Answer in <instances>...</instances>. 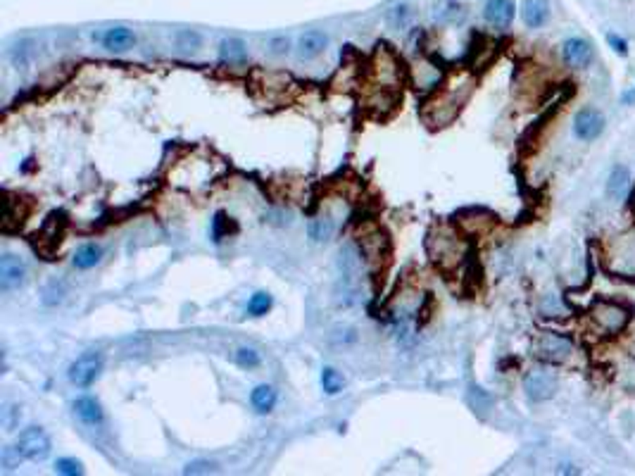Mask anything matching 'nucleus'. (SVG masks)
I'll list each match as a JSON object with an SVG mask.
<instances>
[{
    "mask_svg": "<svg viewBox=\"0 0 635 476\" xmlns=\"http://www.w3.org/2000/svg\"><path fill=\"white\" fill-rule=\"evenodd\" d=\"M247 43L238 36H228L219 43V62L228 64V67H243L247 62Z\"/></svg>",
    "mask_w": 635,
    "mask_h": 476,
    "instance_id": "obj_11",
    "label": "nucleus"
},
{
    "mask_svg": "<svg viewBox=\"0 0 635 476\" xmlns=\"http://www.w3.org/2000/svg\"><path fill=\"white\" fill-rule=\"evenodd\" d=\"M24 284H26V265L22 262V257L5 252L0 257V289L5 293H12L22 289Z\"/></svg>",
    "mask_w": 635,
    "mask_h": 476,
    "instance_id": "obj_8",
    "label": "nucleus"
},
{
    "mask_svg": "<svg viewBox=\"0 0 635 476\" xmlns=\"http://www.w3.org/2000/svg\"><path fill=\"white\" fill-rule=\"evenodd\" d=\"M409 19H412V8L404 3L392 5V8L385 12V22H388L390 29H404L409 24Z\"/></svg>",
    "mask_w": 635,
    "mask_h": 476,
    "instance_id": "obj_25",
    "label": "nucleus"
},
{
    "mask_svg": "<svg viewBox=\"0 0 635 476\" xmlns=\"http://www.w3.org/2000/svg\"><path fill=\"white\" fill-rule=\"evenodd\" d=\"M633 343H635V329H633Z\"/></svg>",
    "mask_w": 635,
    "mask_h": 476,
    "instance_id": "obj_34",
    "label": "nucleus"
},
{
    "mask_svg": "<svg viewBox=\"0 0 635 476\" xmlns=\"http://www.w3.org/2000/svg\"><path fill=\"white\" fill-rule=\"evenodd\" d=\"M100 43L105 50L112 53H124L131 45H136V34L129 27H110L100 34Z\"/></svg>",
    "mask_w": 635,
    "mask_h": 476,
    "instance_id": "obj_13",
    "label": "nucleus"
},
{
    "mask_svg": "<svg viewBox=\"0 0 635 476\" xmlns=\"http://www.w3.org/2000/svg\"><path fill=\"white\" fill-rule=\"evenodd\" d=\"M621 100H624V105H635V88H628L624 95H621Z\"/></svg>",
    "mask_w": 635,
    "mask_h": 476,
    "instance_id": "obj_33",
    "label": "nucleus"
},
{
    "mask_svg": "<svg viewBox=\"0 0 635 476\" xmlns=\"http://www.w3.org/2000/svg\"><path fill=\"white\" fill-rule=\"evenodd\" d=\"M262 362V357L257 350L252 348H238L235 350V364H238L240 369H257Z\"/></svg>",
    "mask_w": 635,
    "mask_h": 476,
    "instance_id": "obj_28",
    "label": "nucleus"
},
{
    "mask_svg": "<svg viewBox=\"0 0 635 476\" xmlns=\"http://www.w3.org/2000/svg\"><path fill=\"white\" fill-rule=\"evenodd\" d=\"M55 472L64 476H78L83 474V465L74 458H60L55 462Z\"/></svg>",
    "mask_w": 635,
    "mask_h": 476,
    "instance_id": "obj_29",
    "label": "nucleus"
},
{
    "mask_svg": "<svg viewBox=\"0 0 635 476\" xmlns=\"http://www.w3.org/2000/svg\"><path fill=\"white\" fill-rule=\"evenodd\" d=\"M326 48H329V36L319 29L305 31V34L298 38V55L303 57V60H314V57L322 55Z\"/></svg>",
    "mask_w": 635,
    "mask_h": 476,
    "instance_id": "obj_12",
    "label": "nucleus"
},
{
    "mask_svg": "<svg viewBox=\"0 0 635 476\" xmlns=\"http://www.w3.org/2000/svg\"><path fill=\"white\" fill-rule=\"evenodd\" d=\"M226 224V217L224 214H217V217H214V226H212V238H214V243H219V240H224L226 236H228V226H224Z\"/></svg>",
    "mask_w": 635,
    "mask_h": 476,
    "instance_id": "obj_31",
    "label": "nucleus"
},
{
    "mask_svg": "<svg viewBox=\"0 0 635 476\" xmlns=\"http://www.w3.org/2000/svg\"><path fill=\"white\" fill-rule=\"evenodd\" d=\"M521 19L528 29H542L549 22V3L547 0H523Z\"/></svg>",
    "mask_w": 635,
    "mask_h": 476,
    "instance_id": "obj_15",
    "label": "nucleus"
},
{
    "mask_svg": "<svg viewBox=\"0 0 635 476\" xmlns=\"http://www.w3.org/2000/svg\"><path fill=\"white\" fill-rule=\"evenodd\" d=\"M34 45L36 43L31 41V38H22V41H19L15 48H12L10 60H12V64H15L17 69H26L31 62H34V57H36V48H34Z\"/></svg>",
    "mask_w": 635,
    "mask_h": 476,
    "instance_id": "obj_21",
    "label": "nucleus"
},
{
    "mask_svg": "<svg viewBox=\"0 0 635 476\" xmlns=\"http://www.w3.org/2000/svg\"><path fill=\"white\" fill-rule=\"evenodd\" d=\"M174 45L181 53H198L202 48V36L193 29H179L174 34Z\"/></svg>",
    "mask_w": 635,
    "mask_h": 476,
    "instance_id": "obj_22",
    "label": "nucleus"
},
{
    "mask_svg": "<svg viewBox=\"0 0 635 476\" xmlns=\"http://www.w3.org/2000/svg\"><path fill=\"white\" fill-rule=\"evenodd\" d=\"M64 296H67V286H64L62 281H50L43 289V305H48V308H55V305L62 303Z\"/></svg>",
    "mask_w": 635,
    "mask_h": 476,
    "instance_id": "obj_26",
    "label": "nucleus"
},
{
    "mask_svg": "<svg viewBox=\"0 0 635 476\" xmlns=\"http://www.w3.org/2000/svg\"><path fill=\"white\" fill-rule=\"evenodd\" d=\"M214 472H217V465L209 460H195L183 467V474H214Z\"/></svg>",
    "mask_w": 635,
    "mask_h": 476,
    "instance_id": "obj_30",
    "label": "nucleus"
},
{
    "mask_svg": "<svg viewBox=\"0 0 635 476\" xmlns=\"http://www.w3.org/2000/svg\"><path fill=\"white\" fill-rule=\"evenodd\" d=\"M103 355L100 353H83L78 355L74 362L69 364L67 376L76 388H88L98 381V376L103 374Z\"/></svg>",
    "mask_w": 635,
    "mask_h": 476,
    "instance_id": "obj_3",
    "label": "nucleus"
},
{
    "mask_svg": "<svg viewBox=\"0 0 635 476\" xmlns=\"http://www.w3.org/2000/svg\"><path fill=\"white\" fill-rule=\"evenodd\" d=\"M607 267L621 279L635 277V229H628L617 236V240H612L610 252H607Z\"/></svg>",
    "mask_w": 635,
    "mask_h": 476,
    "instance_id": "obj_1",
    "label": "nucleus"
},
{
    "mask_svg": "<svg viewBox=\"0 0 635 476\" xmlns=\"http://www.w3.org/2000/svg\"><path fill=\"white\" fill-rule=\"evenodd\" d=\"M607 193L610 198H614L617 203H624L631 193V172L624 165H617L612 169L610 181H607Z\"/></svg>",
    "mask_w": 635,
    "mask_h": 476,
    "instance_id": "obj_16",
    "label": "nucleus"
},
{
    "mask_svg": "<svg viewBox=\"0 0 635 476\" xmlns=\"http://www.w3.org/2000/svg\"><path fill=\"white\" fill-rule=\"evenodd\" d=\"M523 390H526L528 400L545 402L557 393V379H554V374H549L545 369H535L523 379Z\"/></svg>",
    "mask_w": 635,
    "mask_h": 476,
    "instance_id": "obj_6",
    "label": "nucleus"
},
{
    "mask_svg": "<svg viewBox=\"0 0 635 476\" xmlns=\"http://www.w3.org/2000/svg\"><path fill=\"white\" fill-rule=\"evenodd\" d=\"M322 388H324L326 395H338L340 390L345 388V376L340 374L338 369L324 367L322 369Z\"/></svg>",
    "mask_w": 635,
    "mask_h": 476,
    "instance_id": "obj_24",
    "label": "nucleus"
},
{
    "mask_svg": "<svg viewBox=\"0 0 635 476\" xmlns=\"http://www.w3.org/2000/svg\"><path fill=\"white\" fill-rule=\"evenodd\" d=\"M250 402H252V407H255V412L257 414H269L279 402L276 388L269 386V383H260V386L252 388Z\"/></svg>",
    "mask_w": 635,
    "mask_h": 476,
    "instance_id": "obj_17",
    "label": "nucleus"
},
{
    "mask_svg": "<svg viewBox=\"0 0 635 476\" xmlns=\"http://www.w3.org/2000/svg\"><path fill=\"white\" fill-rule=\"evenodd\" d=\"M571 353H573V341L561 334L545 331V334H540L538 341H535V357H540L542 362L561 364L564 360H569Z\"/></svg>",
    "mask_w": 635,
    "mask_h": 476,
    "instance_id": "obj_4",
    "label": "nucleus"
},
{
    "mask_svg": "<svg viewBox=\"0 0 635 476\" xmlns=\"http://www.w3.org/2000/svg\"><path fill=\"white\" fill-rule=\"evenodd\" d=\"M74 414L81 419L86 426H100L105 422V410L93 395H81L74 400Z\"/></svg>",
    "mask_w": 635,
    "mask_h": 476,
    "instance_id": "obj_14",
    "label": "nucleus"
},
{
    "mask_svg": "<svg viewBox=\"0 0 635 476\" xmlns=\"http://www.w3.org/2000/svg\"><path fill=\"white\" fill-rule=\"evenodd\" d=\"M15 448L19 450V455H22L24 460H29V462L48 460V455L52 450L48 434H45L41 426H26L24 431L19 434Z\"/></svg>",
    "mask_w": 635,
    "mask_h": 476,
    "instance_id": "obj_5",
    "label": "nucleus"
},
{
    "mask_svg": "<svg viewBox=\"0 0 635 476\" xmlns=\"http://www.w3.org/2000/svg\"><path fill=\"white\" fill-rule=\"evenodd\" d=\"M433 17L443 24H453L460 22L464 17V5L460 0H438L433 5Z\"/></svg>",
    "mask_w": 635,
    "mask_h": 476,
    "instance_id": "obj_20",
    "label": "nucleus"
},
{
    "mask_svg": "<svg viewBox=\"0 0 635 476\" xmlns=\"http://www.w3.org/2000/svg\"><path fill=\"white\" fill-rule=\"evenodd\" d=\"M593 319L600 327V331H605V334H621L628 327V322H631V312L619 303L598 300L593 305Z\"/></svg>",
    "mask_w": 635,
    "mask_h": 476,
    "instance_id": "obj_2",
    "label": "nucleus"
},
{
    "mask_svg": "<svg viewBox=\"0 0 635 476\" xmlns=\"http://www.w3.org/2000/svg\"><path fill=\"white\" fill-rule=\"evenodd\" d=\"M272 305H274V298L269 296V293H267V291H257V293H252L250 300H247L245 312L250 317H264L267 312L272 310Z\"/></svg>",
    "mask_w": 635,
    "mask_h": 476,
    "instance_id": "obj_23",
    "label": "nucleus"
},
{
    "mask_svg": "<svg viewBox=\"0 0 635 476\" xmlns=\"http://www.w3.org/2000/svg\"><path fill=\"white\" fill-rule=\"evenodd\" d=\"M103 260V245L98 243H86L81 245L78 250L74 252V257H71V262H74L76 269H93V267Z\"/></svg>",
    "mask_w": 635,
    "mask_h": 476,
    "instance_id": "obj_19",
    "label": "nucleus"
},
{
    "mask_svg": "<svg viewBox=\"0 0 635 476\" xmlns=\"http://www.w3.org/2000/svg\"><path fill=\"white\" fill-rule=\"evenodd\" d=\"M607 43H610V48L617 50L619 55H628V41L621 38L619 34H607Z\"/></svg>",
    "mask_w": 635,
    "mask_h": 476,
    "instance_id": "obj_32",
    "label": "nucleus"
},
{
    "mask_svg": "<svg viewBox=\"0 0 635 476\" xmlns=\"http://www.w3.org/2000/svg\"><path fill=\"white\" fill-rule=\"evenodd\" d=\"M605 132V117H602L600 110L595 108H583L578 110L573 117V136L578 141H595L598 136Z\"/></svg>",
    "mask_w": 635,
    "mask_h": 476,
    "instance_id": "obj_7",
    "label": "nucleus"
},
{
    "mask_svg": "<svg viewBox=\"0 0 635 476\" xmlns=\"http://www.w3.org/2000/svg\"><path fill=\"white\" fill-rule=\"evenodd\" d=\"M561 60L571 69H583L593 62V45L581 36H571L561 43Z\"/></svg>",
    "mask_w": 635,
    "mask_h": 476,
    "instance_id": "obj_9",
    "label": "nucleus"
},
{
    "mask_svg": "<svg viewBox=\"0 0 635 476\" xmlns=\"http://www.w3.org/2000/svg\"><path fill=\"white\" fill-rule=\"evenodd\" d=\"M307 233L314 243H326V240L333 238L336 233V221H333L331 214H319V217H312L310 224H307Z\"/></svg>",
    "mask_w": 635,
    "mask_h": 476,
    "instance_id": "obj_18",
    "label": "nucleus"
},
{
    "mask_svg": "<svg viewBox=\"0 0 635 476\" xmlns=\"http://www.w3.org/2000/svg\"><path fill=\"white\" fill-rule=\"evenodd\" d=\"M293 43H291V36L286 34H276L272 36L269 41H267V53H269L272 57H286L288 53H291Z\"/></svg>",
    "mask_w": 635,
    "mask_h": 476,
    "instance_id": "obj_27",
    "label": "nucleus"
},
{
    "mask_svg": "<svg viewBox=\"0 0 635 476\" xmlns=\"http://www.w3.org/2000/svg\"><path fill=\"white\" fill-rule=\"evenodd\" d=\"M516 17L514 0H486L483 5V19L493 29H509Z\"/></svg>",
    "mask_w": 635,
    "mask_h": 476,
    "instance_id": "obj_10",
    "label": "nucleus"
}]
</instances>
